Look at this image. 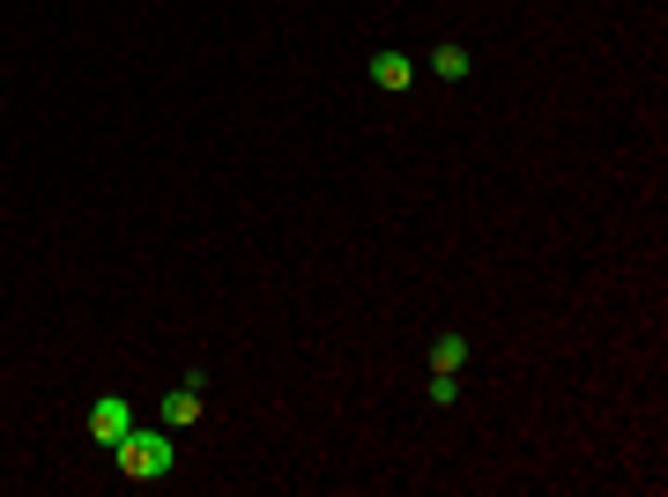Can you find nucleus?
Returning a JSON list of instances; mask_svg holds the SVG:
<instances>
[{
	"mask_svg": "<svg viewBox=\"0 0 668 497\" xmlns=\"http://www.w3.org/2000/svg\"><path fill=\"white\" fill-rule=\"evenodd\" d=\"M201 401H209V386H201V378H178L164 401H157V415H164L171 431H194V423H201Z\"/></svg>",
	"mask_w": 668,
	"mask_h": 497,
	"instance_id": "3",
	"label": "nucleus"
},
{
	"mask_svg": "<svg viewBox=\"0 0 668 497\" xmlns=\"http://www.w3.org/2000/svg\"><path fill=\"white\" fill-rule=\"evenodd\" d=\"M431 401H438V409H454V401H460V378L438 372V378H431Z\"/></svg>",
	"mask_w": 668,
	"mask_h": 497,
	"instance_id": "7",
	"label": "nucleus"
},
{
	"mask_svg": "<svg viewBox=\"0 0 668 497\" xmlns=\"http://www.w3.org/2000/svg\"><path fill=\"white\" fill-rule=\"evenodd\" d=\"M112 453H120V475H126V483H164V475H171V423H149V431L134 423Z\"/></svg>",
	"mask_w": 668,
	"mask_h": 497,
	"instance_id": "1",
	"label": "nucleus"
},
{
	"mask_svg": "<svg viewBox=\"0 0 668 497\" xmlns=\"http://www.w3.org/2000/svg\"><path fill=\"white\" fill-rule=\"evenodd\" d=\"M126 431H134V409H126L120 394H97V401H89V438H97V446L112 453Z\"/></svg>",
	"mask_w": 668,
	"mask_h": 497,
	"instance_id": "2",
	"label": "nucleus"
},
{
	"mask_svg": "<svg viewBox=\"0 0 668 497\" xmlns=\"http://www.w3.org/2000/svg\"><path fill=\"white\" fill-rule=\"evenodd\" d=\"M468 364V334H438L431 341V372H460Z\"/></svg>",
	"mask_w": 668,
	"mask_h": 497,
	"instance_id": "6",
	"label": "nucleus"
},
{
	"mask_svg": "<svg viewBox=\"0 0 668 497\" xmlns=\"http://www.w3.org/2000/svg\"><path fill=\"white\" fill-rule=\"evenodd\" d=\"M372 83H379V89H409V83H417V60L386 45V52H372Z\"/></svg>",
	"mask_w": 668,
	"mask_h": 497,
	"instance_id": "4",
	"label": "nucleus"
},
{
	"mask_svg": "<svg viewBox=\"0 0 668 497\" xmlns=\"http://www.w3.org/2000/svg\"><path fill=\"white\" fill-rule=\"evenodd\" d=\"M468 67H475V52L460 38H446L438 52H431V75H446V83H468Z\"/></svg>",
	"mask_w": 668,
	"mask_h": 497,
	"instance_id": "5",
	"label": "nucleus"
}]
</instances>
